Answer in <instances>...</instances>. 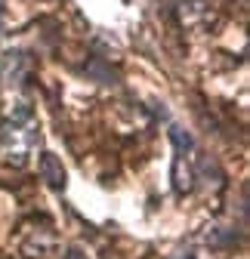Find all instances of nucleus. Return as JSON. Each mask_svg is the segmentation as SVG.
Returning <instances> with one entry per match:
<instances>
[{
    "instance_id": "f257e3e1",
    "label": "nucleus",
    "mask_w": 250,
    "mask_h": 259,
    "mask_svg": "<svg viewBox=\"0 0 250 259\" xmlns=\"http://www.w3.org/2000/svg\"><path fill=\"white\" fill-rule=\"evenodd\" d=\"M34 142H37V126L31 123L28 108H19L13 120H4V126H0V157L10 167H25Z\"/></svg>"
},
{
    "instance_id": "f03ea898",
    "label": "nucleus",
    "mask_w": 250,
    "mask_h": 259,
    "mask_svg": "<svg viewBox=\"0 0 250 259\" xmlns=\"http://www.w3.org/2000/svg\"><path fill=\"white\" fill-rule=\"evenodd\" d=\"M176 19L185 31H201L207 25H213V13L204 0H179L176 7Z\"/></svg>"
},
{
    "instance_id": "7ed1b4c3",
    "label": "nucleus",
    "mask_w": 250,
    "mask_h": 259,
    "mask_svg": "<svg viewBox=\"0 0 250 259\" xmlns=\"http://www.w3.org/2000/svg\"><path fill=\"white\" fill-rule=\"evenodd\" d=\"M28 71V59L22 50H10L4 53V59H0V87L10 90V87H19L22 77Z\"/></svg>"
},
{
    "instance_id": "20e7f679",
    "label": "nucleus",
    "mask_w": 250,
    "mask_h": 259,
    "mask_svg": "<svg viewBox=\"0 0 250 259\" xmlns=\"http://www.w3.org/2000/svg\"><path fill=\"white\" fill-rule=\"evenodd\" d=\"M53 244H56L53 232H50V229H37V232H31V235H28V241L22 238L19 250H22L25 259H40V256H47V253L53 250Z\"/></svg>"
},
{
    "instance_id": "39448f33",
    "label": "nucleus",
    "mask_w": 250,
    "mask_h": 259,
    "mask_svg": "<svg viewBox=\"0 0 250 259\" xmlns=\"http://www.w3.org/2000/svg\"><path fill=\"white\" fill-rule=\"evenodd\" d=\"M40 176H44V182H47L50 188H56V191L65 188V167H62V160H59L53 151H44V154H40Z\"/></svg>"
},
{
    "instance_id": "423d86ee",
    "label": "nucleus",
    "mask_w": 250,
    "mask_h": 259,
    "mask_svg": "<svg viewBox=\"0 0 250 259\" xmlns=\"http://www.w3.org/2000/svg\"><path fill=\"white\" fill-rule=\"evenodd\" d=\"M170 179H173V191L179 194V198H182V194H189V191L195 188V170H192L189 160H185V154H176Z\"/></svg>"
},
{
    "instance_id": "0eeeda50",
    "label": "nucleus",
    "mask_w": 250,
    "mask_h": 259,
    "mask_svg": "<svg viewBox=\"0 0 250 259\" xmlns=\"http://www.w3.org/2000/svg\"><path fill=\"white\" fill-rule=\"evenodd\" d=\"M84 71H87V77H90V80L105 83V87H108V83H114V77H117V74L111 71V65H105V59H102V56H93V59L87 62V68H84Z\"/></svg>"
},
{
    "instance_id": "6e6552de",
    "label": "nucleus",
    "mask_w": 250,
    "mask_h": 259,
    "mask_svg": "<svg viewBox=\"0 0 250 259\" xmlns=\"http://www.w3.org/2000/svg\"><path fill=\"white\" fill-rule=\"evenodd\" d=\"M170 139H173V145H176V151H179V154H185V151L192 148V136L185 133L182 126H170Z\"/></svg>"
},
{
    "instance_id": "1a4fd4ad",
    "label": "nucleus",
    "mask_w": 250,
    "mask_h": 259,
    "mask_svg": "<svg viewBox=\"0 0 250 259\" xmlns=\"http://www.w3.org/2000/svg\"><path fill=\"white\" fill-rule=\"evenodd\" d=\"M170 259H195V253H192V250H176Z\"/></svg>"
},
{
    "instance_id": "9d476101",
    "label": "nucleus",
    "mask_w": 250,
    "mask_h": 259,
    "mask_svg": "<svg viewBox=\"0 0 250 259\" xmlns=\"http://www.w3.org/2000/svg\"><path fill=\"white\" fill-rule=\"evenodd\" d=\"M65 259H87V256H84V253H80V250H71V253H68V256H65Z\"/></svg>"
},
{
    "instance_id": "9b49d317",
    "label": "nucleus",
    "mask_w": 250,
    "mask_h": 259,
    "mask_svg": "<svg viewBox=\"0 0 250 259\" xmlns=\"http://www.w3.org/2000/svg\"><path fill=\"white\" fill-rule=\"evenodd\" d=\"M0 4H4V0H0Z\"/></svg>"
}]
</instances>
